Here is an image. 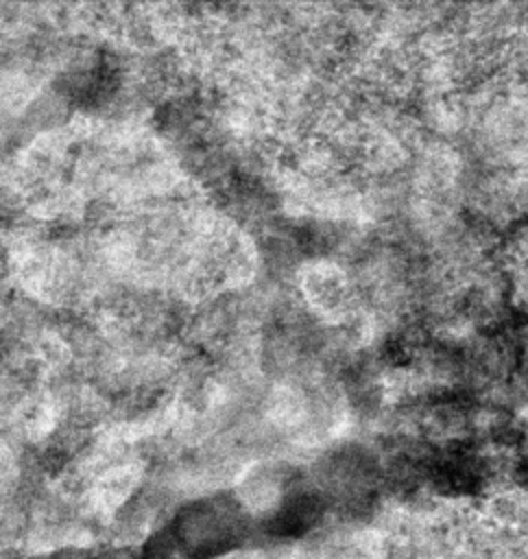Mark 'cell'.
Wrapping results in <instances>:
<instances>
[{
	"mask_svg": "<svg viewBox=\"0 0 528 559\" xmlns=\"http://www.w3.org/2000/svg\"><path fill=\"white\" fill-rule=\"evenodd\" d=\"M168 528L177 552H183L188 559H216L247 544L253 522L240 500L209 496L181 509Z\"/></svg>",
	"mask_w": 528,
	"mask_h": 559,
	"instance_id": "6da1fadb",
	"label": "cell"
},
{
	"mask_svg": "<svg viewBox=\"0 0 528 559\" xmlns=\"http://www.w3.org/2000/svg\"><path fill=\"white\" fill-rule=\"evenodd\" d=\"M327 504L316 487H295L281 496L264 520V533L275 539H292L310 533L323 518Z\"/></svg>",
	"mask_w": 528,
	"mask_h": 559,
	"instance_id": "7a4b0ae2",
	"label": "cell"
}]
</instances>
